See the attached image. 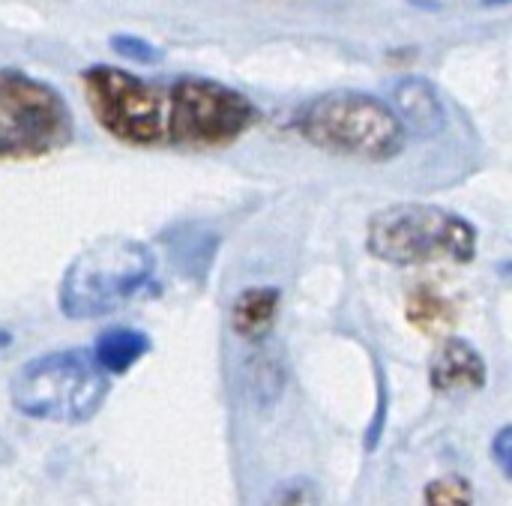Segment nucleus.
Listing matches in <instances>:
<instances>
[{"instance_id": "6e6552de", "label": "nucleus", "mask_w": 512, "mask_h": 506, "mask_svg": "<svg viewBox=\"0 0 512 506\" xmlns=\"http://www.w3.org/2000/svg\"><path fill=\"white\" fill-rule=\"evenodd\" d=\"M486 384V366L465 339H447L432 360V387L438 393H465Z\"/></svg>"}, {"instance_id": "20e7f679", "label": "nucleus", "mask_w": 512, "mask_h": 506, "mask_svg": "<svg viewBox=\"0 0 512 506\" xmlns=\"http://www.w3.org/2000/svg\"><path fill=\"white\" fill-rule=\"evenodd\" d=\"M156 273V255L129 237H108L84 249L60 282L69 318H99L129 303Z\"/></svg>"}, {"instance_id": "7ed1b4c3", "label": "nucleus", "mask_w": 512, "mask_h": 506, "mask_svg": "<svg viewBox=\"0 0 512 506\" xmlns=\"http://www.w3.org/2000/svg\"><path fill=\"white\" fill-rule=\"evenodd\" d=\"M366 246L375 258L414 264H465L477 252V231L462 216L435 204H393L372 216Z\"/></svg>"}, {"instance_id": "1a4fd4ad", "label": "nucleus", "mask_w": 512, "mask_h": 506, "mask_svg": "<svg viewBox=\"0 0 512 506\" xmlns=\"http://www.w3.org/2000/svg\"><path fill=\"white\" fill-rule=\"evenodd\" d=\"M150 351V339L141 333V330H129V327H120V330H108L99 336L96 342V363L105 375H123L129 372L144 354Z\"/></svg>"}, {"instance_id": "f8f14e48", "label": "nucleus", "mask_w": 512, "mask_h": 506, "mask_svg": "<svg viewBox=\"0 0 512 506\" xmlns=\"http://www.w3.org/2000/svg\"><path fill=\"white\" fill-rule=\"evenodd\" d=\"M474 504V492L468 486V480L462 477H444V480H432L426 486V506H471Z\"/></svg>"}, {"instance_id": "0eeeda50", "label": "nucleus", "mask_w": 512, "mask_h": 506, "mask_svg": "<svg viewBox=\"0 0 512 506\" xmlns=\"http://www.w3.org/2000/svg\"><path fill=\"white\" fill-rule=\"evenodd\" d=\"M81 81L93 120L111 138L132 147L165 141V99L156 87L117 66H90Z\"/></svg>"}, {"instance_id": "ddd939ff", "label": "nucleus", "mask_w": 512, "mask_h": 506, "mask_svg": "<svg viewBox=\"0 0 512 506\" xmlns=\"http://www.w3.org/2000/svg\"><path fill=\"white\" fill-rule=\"evenodd\" d=\"M267 506H321V498L309 480H285L273 495Z\"/></svg>"}, {"instance_id": "9b49d317", "label": "nucleus", "mask_w": 512, "mask_h": 506, "mask_svg": "<svg viewBox=\"0 0 512 506\" xmlns=\"http://www.w3.org/2000/svg\"><path fill=\"white\" fill-rule=\"evenodd\" d=\"M408 318H411V324H417L420 330H435V327H441V324L450 321V306H447L438 294L420 288V291L408 300Z\"/></svg>"}, {"instance_id": "2eb2a0df", "label": "nucleus", "mask_w": 512, "mask_h": 506, "mask_svg": "<svg viewBox=\"0 0 512 506\" xmlns=\"http://www.w3.org/2000/svg\"><path fill=\"white\" fill-rule=\"evenodd\" d=\"M492 453H495V459H498V465H501V471L510 477L512 471V429H501V435L495 438V444H492Z\"/></svg>"}, {"instance_id": "39448f33", "label": "nucleus", "mask_w": 512, "mask_h": 506, "mask_svg": "<svg viewBox=\"0 0 512 506\" xmlns=\"http://www.w3.org/2000/svg\"><path fill=\"white\" fill-rule=\"evenodd\" d=\"M72 138L66 99L42 78L0 69V159H39Z\"/></svg>"}, {"instance_id": "f257e3e1", "label": "nucleus", "mask_w": 512, "mask_h": 506, "mask_svg": "<svg viewBox=\"0 0 512 506\" xmlns=\"http://www.w3.org/2000/svg\"><path fill=\"white\" fill-rule=\"evenodd\" d=\"M300 132L324 153L363 162H387L405 147L399 114L387 102L357 90H333L309 102L300 114Z\"/></svg>"}, {"instance_id": "4468645a", "label": "nucleus", "mask_w": 512, "mask_h": 506, "mask_svg": "<svg viewBox=\"0 0 512 506\" xmlns=\"http://www.w3.org/2000/svg\"><path fill=\"white\" fill-rule=\"evenodd\" d=\"M114 51L126 60H138V63H153L159 57V51L153 45H147L144 39L138 36H114Z\"/></svg>"}, {"instance_id": "423d86ee", "label": "nucleus", "mask_w": 512, "mask_h": 506, "mask_svg": "<svg viewBox=\"0 0 512 506\" xmlns=\"http://www.w3.org/2000/svg\"><path fill=\"white\" fill-rule=\"evenodd\" d=\"M258 123V108L234 87L210 78L174 84L165 108V138L183 147H228Z\"/></svg>"}, {"instance_id": "f03ea898", "label": "nucleus", "mask_w": 512, "mask_h": 506, "mask_svg": "<svg viewBox=\"0 0 512 506\" xmlns=\"http://www.w3.org/2000/svg\"><path fill=\"white\" fill-rule=\"evenodd\" d=\"M108 375L99 369L93 351L72 348L30 360L9 387L12 405L33 420L84 423L108 399Z\"/></svg>"}, {"instance_id": "9d476101", "label": "nucleus", "mask_w": 512, "mask_h": 506, "mask_svg": "<svg viewBox=\"0 0 512 506\" xmlns=\"http://www.w3.org/2000/svg\"><path fill=\"white\" fill-rule=\"evenodd\" d=\"M279 309V291L276 288H249L234 300L231 324L246 339H261L276 321Z\"/></svg>"}]
</instances>
